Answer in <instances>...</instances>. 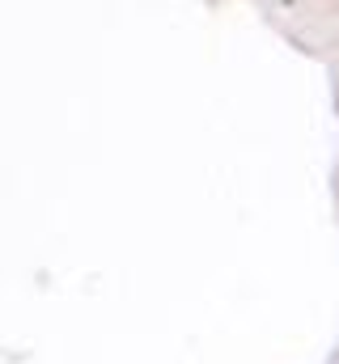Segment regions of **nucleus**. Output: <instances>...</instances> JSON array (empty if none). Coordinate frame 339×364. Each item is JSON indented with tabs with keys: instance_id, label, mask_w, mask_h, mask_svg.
<instances>
[]
</instances>
